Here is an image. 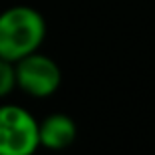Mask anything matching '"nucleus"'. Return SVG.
<instances>
[{
	"instance_id": "nucleus-4",
	"label": "nucleus",
	"mask_w": 155,
	"mask_h": 155,
	"mask_svg": "<svg viewBox=\"0 0 155 155\" xmlns=\"http://www.w3.org/2000/svg\"><path fill=\"white\" fill-rule=\"evenodd\" d=\"M78 125L68 114H50L38 121L40 147L50 151H62L76 141Z\"/></svg>"
},
{
	"instance_id": "nucleus-5",
	"label": "nucleus",
	"mask_w": 155,
	"mask_h": 155,
	"mask_svg": "<svg viewBox=\"0 0 155 155\" xmlns=\"http://www.w3.org/2000/svg\"><path fill=\"white\" fill-rule=\"evenodd\" d=\"M16 90V70L8 60L0 58V100L10 96Z\"/></svg>"
},
{
	"instance_id": "nucleus-1",
	"label": "nucleus",
	"mask_w": 155,
	"mask_h": 155,
	"mask_svg": "<svg viewBox=\"0 0 155 155\" xmlns=\"http://www.w3.org/2000/svg\"><path fill=\"white\" fill-rule=\"evenodd\" d=\"M46 20L32 6H10L0 12V58L18 62L38 52L46 40Z\"/></svg>"
},
{
	"instance_id": "nucleus-2",
	"label": "nucleus",
	"mask_w": 155,
	"mask_h": 155,
	"mask_svg": "<svg viewBox=\"0 0 155 155\" xmlns=\"http://www.w3.org/2000/svg\"><path fill=\"white\" fill-rule=\"evenodd\" d=\"M38 147V119L22 105H0V155H34Z\"/></svg>"
},
{
	"instance_id": "nucleus-3",
	"label": "nucleus",
	"mask_w": 155,
	"mask_h": 155,
	"mask_svg": "<svg viewBox=\"0 0 155 155\" xmlns=\"http://www.w3.org/2000/svg\"><path fill=\"white\" fill-rule=\"evenodd\" d=\"M16 87L32 97H50L62 84V70L56 60L42 54L40 50L14 62Z\"/></svg>"
}]
</instances>
